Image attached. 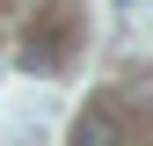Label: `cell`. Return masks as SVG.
<instances>
[{"label":"cell","instance_id":"cell-1","mask_svg":"<svg viewBox=\"0 0 153 146\" xmlns=\"http://www.w3.org/2000/svg\"><path fill=\"white\" fill-rule=\"evenodd\" d=\"M73 146H124V132H117V110H80L73 117Z\"/></svg>","mask_w":153,"mask_h":146}]
</instances>
